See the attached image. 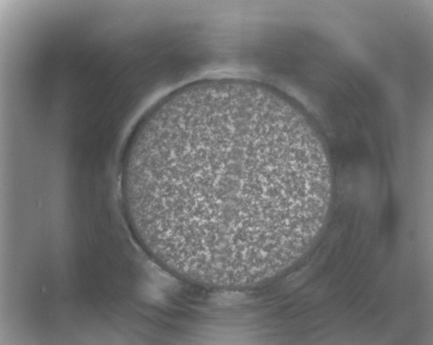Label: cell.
Returning <instances> with one entry per match:
<instances>
[{
  "label": "cell",
  "mask_w": 433,
  "mask_h": 345,
  "mask_svg": "<svg viewBox=\"0 0 433 345\" xmlns=\"http://www.w3.org/2000/svg\"><path fill=\"white\" fill-rule=\"evenodd\" d=\"M332 174L321 143L275 105L220 94L172 108L129 144L127 217L172 274L241 288L275 276L322 229Z\"/></svg>",
  "instance_id": "6da1fadb"
}]
</instances>
